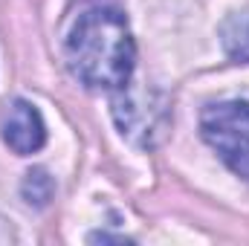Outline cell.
Instances as JSON below:
<instances>
[{
  "instance_id": "cell-1",
  "label": "cell",
  "mask_w": 249,
  "mask_h": 246,
  "mask_svg": "<svg viewBox=\"0 0 249 246\" xmlns=\"http://www.w3.org/2000/svg\"><path fill=\"white\" fill-rule=\"evenodd\" d=\"M64 58L87 90H124L136 67V44L124 15L105 3L84 9L64 38Z\"/></svg>"
},
{
  "instance_id": "cell-2",
  "label": "cell",
  "mask_w": 249,
  "mask_h": 246,
  "mask_svg": "<svg viewBox=\"0 0 249 246\" xmlns=\"http://www.w3.org/2000/svg\"><path fill=\"white\" fill-rule=\"evenodd\" d=\"M200 133L232 174L249 180V102L229 99L209 105L200 116Z\"/></svg>"
},
{
  "instance_id": "cell-3",
  "label": "cell",
  "mask_w": 249,
  "mask_h": 246,
  "mask_svg": "<svg viewBox=\"0 0 249 246\" xmlns=\"http://www.w3.org/2000/svg\"><path fill=\"white\" fill-rule=\"evenodd\" d=\"M0 133H3V142L18 157L38 154L44 148V142H47V124L41 119L38 107L23 102V99H15L6 107L3 122H0Z\"/></svg>"
},
{
  "instance_id": "cell-4",
  "label": "cell",
  "mask_w": 249,
  "mask_h": 246,
  "mask_svg": "<svg viewBox=\"0 0 249 246\" xmlns=\"http://www.w3.org/2000/svg\"><path fill=\"white\" fill-rule=\"evenodd\" d=\"M220 44L232 61H249V9L232 12L220 23Z\"/></svg>"
},
{
  "instance_id": "cell-5",
  "label": "cell",
  "mask_w": 249,
  "mask_h": 246,
  "mask_svg": "<svg viewBox=\"0 0 249 246\" xmlns=\"http://www.w3.org/2000/svg\"><path fill=\"white\" fill-rule=\"evenodd\" d=\"M23 197H26V203H35V206H47L50 203V197H53V180L47 177L44 168H35V171L26 174V180H23Z\"/></svg>"
}]
</instances>
